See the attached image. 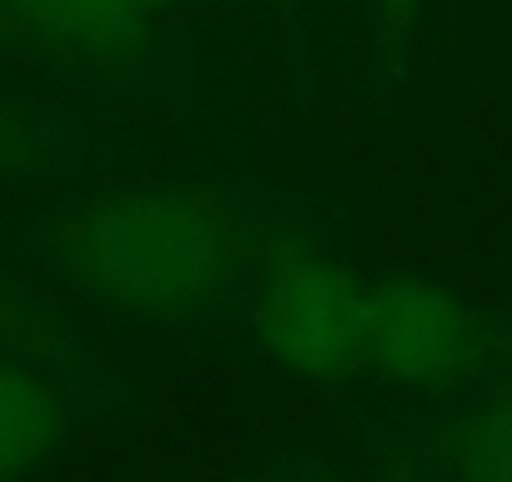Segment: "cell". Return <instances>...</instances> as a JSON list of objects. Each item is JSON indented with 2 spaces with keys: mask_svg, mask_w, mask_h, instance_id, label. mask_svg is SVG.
<instances>
[{
  "mask_svg": "<svg viewBox=\"0 0 512 482\" xmlns=\"http://www.w3.org/2000/svg\"><path fill=\"white\" fill-rule=\"evenodd\" d=\"M56 262L106 307L181 317L226 292L241 262V226L196 186H131L76 206L56 231Z\"/></svg>",
  "mask_w": 512,
  "mask_h": 482,
  "instance_id": "1",
  "label": "cell"
},
{
  "mask_svg": "<svg viewBox=\"0 0 512 482\" xmlns=\"http://www.w3.org/2000/svg\"><path fill=\"white\" fill-rule=\"evenodd\" d=\"M256 332L292 377H357L367 372V287L322 252L272 247L256 267Z\"/></svg>",
  "mask_w": 512,
  "mask_h": 482,
  "instance_id": "2",
  "label": "cell"
},
{
  "mask_svg": "<svg viewBox=\"0 0 512 482\" xmlns=\"http://www.w3.org/2000/svg\"><path fill=\"white\" fill-rule=\"evenodd\" d=\"M367 372L397 387H452L482 352L472 307L422 277L367 287Z\"/></svg>",
  "mask_w": 512,
  "mask_h": 482,
  "instance_id": "3",
  "label": "cell"
},
{
  "mask_svg": "<svg viewBox=\"0 0 512 482\" xmlns=\"http://www.w3.org/2000/svg\"><path fill=\"white\" fill-rule=\"evenodd\" d=\"M0 21L31 46L96 71H126L146 51L141 0H0Z\"/></svg>",
  "mask_w": 512,
  "mask_h": 482,
  "instance_id": "4",
  "label": "cell"
},
{
  "mask_svg": "<svg viewBox=\"0 0 512 482\" xmlns=\"http://www.w3.org/2000/svg\"><path fill=\"white\" fill-rule=\"evenodd\" d=\"M61 442V397L26 367L0 362V477H21Z\"/></svg>",
  "mask_w": 512,
  "mask_h": 482,
  "instance_id": "5",
  "label": "cell"
},
{
  "mask_svg": "<svg viewBox=\"0 0 512 482\" xmlns=\"http://www.w3.org/2000/svg\"><path fill=\"white\" fill-rule=\"evenodd\" d=\"M442 467L457 477L512 482V382L472 402L442 432Z\"/></svg>",
  "mask_w": 512,
  "mask_h": 482,
  "instance_id": "6",
  "label": "cell"
},
{
  "mask_svg": "<svg viewBox=\"0 0 512 482\" xmlns=\"http://www.w3.org/2000/svg\"><path fill=\"white\" fill-rule=\"evenodd\" d=\"M36 161V131L26 126V116L0 106V176L6 171H26Z\"/></svg>",
  "mask_w": 512,
  "mask_h": 482,
  "instance_id": "7",
  "label": "cell"
},
{
  "mask_svg": "<svg viewBox=\"0 0 512 482\" xmlns=\"http://www.w3.org/2000/svg\"><path fill=\"white\" fill-rule=\"evenodd\" d=\"M387 6H392V11H407V6H412V0H387Z\"/></svg>",
  "mask_w": 512,
  "mask_h": 482,
  "instance_id": "8",
  "label": "cell"
},
{
  "mask_svg": "<svg viewBox=\"0 0 512 482\" xmlns=\"http://www.w3.org/2000/svg\"><path fill=\"white\" fill-rule=\"evenodd\" d=\"M141 6H151V0H141Z\"/></svg>",
  "mask_w": 512,
  "mask_h": 482,
  "instance_id": "9",
  "label": "cell"
}]
</instances>
